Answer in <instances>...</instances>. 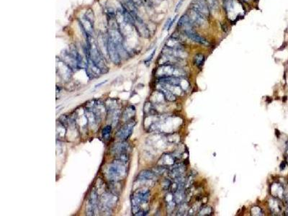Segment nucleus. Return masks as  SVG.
<instances>
[{
  "label": "nucleus",
  "mask_w": 288,
  "mask_h": 216,
  "mask_svg": "<svg viewBox=\"0 0 288 216\" xmlns=\"http://www.w3.org/2000/svg\"><path fill=\"white\" fill-rule=\"evenodd\" d=\"M127 162L117 158L109 165L107 176L109 180L117 181L124 178L127 174Z\"/></svg>",
  "instance_id": "nucleus-1"
},
{
  "label": "nucleus",
  "mask_w": 288,
  "mask_h": 216,
  "mask_svg": "<svg viewBox=\"0 0 288 216\" xmlns=\"http://www.w3.org/2000/svg\"><path fill=\"white\" fill-rule=\"evenodd\" d=\"M150 197V192L147 189H139L132 193L131 196L132 213L133 215L138 213L143 204L148 203Z\"/></svg>",
  "instance_id": "nucleus-2"
},
{
  "label": "nucleus",
  "mask_w": 288,
  "mask_h": 216,
  "mask_svg": "<svg viewBox=\"0 0 288 216\" xmlns=\"http://www.w3.org/2000/svg\"><path fill=\"white\" fill-rule=\"evenodd\" d=\"M185 72L182 68L177 67L174 64H164L157 68L156 76L159 78L176 77L182 78L184 77Z\"/></svg>",
  "instance_id": "nucleus-3"
},
{
  "label": "nucleus",
  "mask_w": 288,
  "mask_h": 216,
  "mask_svg": "<svg viewBox=\"0 0 288 216\" xmlns=\"http://www.w3.org/2000/svg\"><path fill=\"white\" fill-rule=\"evenodd\" d=\"M107 51L110 60L115 64H118L120 62V56L118 50V45L115 44L109 38L107 41Z\"/></svg>",
  "instance_id": "nucleus-4"
},
{
  "label": "nucleus",
  "mask_w": 288,
  "mask_h": 216,
  "mask_svg": "<svg viewBox=\"0 0 288 216\" xmlns=\"http://www.w3.org/2000/svg\"><path fill=\"white\" fill-rule=\"evenodd\" d=\"M135 122L133 121H129L128 123L123 125L120 130H118L117 134H116V138L121 141H125L127 139H129L131 136L132 130H133V128L135 126Z\"/></svg>",
  "instance_id": "nucleus-5"
},
{
  "label": "nucleus",
  "mask_w": 288,
  "mask_h": 216,
  "mask_svg": "<svg viewBox=\"0 0 288 216\" xmlns=\"http://www.w3.org/2000/svg\"><path fill=\"white\" fill-rule=\"evenodd\" d=\"M184 33L185 35H187L189 39L195 41V42L199 43V44L202 45H208V42L205 40L204 38L199 35L195 31H193V26L186 27L184 28Z\"/></svg>",
  "instance_id": "nucleus-6"
},
{
  "label": "nucleus",
  "mask_w": 288,
  "mask_h": 216,
  "mask_svg": "<svg viewBox=\"0 0 288 216\" xmlns=\"http://www.w3.org/2000/svg\"><path fill=\"white\" fill-rule=\"evenodd\" d=\"M187 15H188L189 19L194 25H203L205 23H206L207 17H205L202 14L199 12L197 10L191 8L189 11V14H187Z\"/></svg>",
  "instance_id": "nucleus-7"
},
{
  "label": "nucleus",
  "mask_w": 288,
  "mask_h": 216,
  "mask_svg": "<svg viewBox=\"0 0 288 216\" xmlns=\"http://www.w3.org/2000/svg\"><path fill=\"white\" fill-rule=\"evenodd\" d=\"M191 8L197 10L199 12L202 14L206 17H208L210 15L209 7L206 0H194L191 4Z\"/></svg>",
  "instance_id": "nucleus-8"
},
{
  "label": "nucleus",
  "mask_w": 288,
  "mask_h": 216,
  "mask_svg": "<svg viewBox=\"0 0 288 216\" xmlns=\"http://www.w3.org/2000/svg\"><path fill=\"white\" fill-rule=\"evenodd\" d=\"M159 82L160 84L172 85V86H180L181 87L182 78L176 77H161L159 78Z\"/></svg>",
  "instance_id": "nucleus-9"
},
{
  "label": "nucleus",
  "mask_w": 288,
  "mask_h": 216,
  "mask_svg": "<svg viewBox=\"0 0 288 216\" xmlns=\"http://www.w3.org/2000/svg\"><path fill=\"white\" fill-rule=\"evenodd\" d=\"M161 166L165 167L169 169L170 168L171 166H173L175 163H177V158H176L174 155L172 154H164L161 158Z\"/></svg>",
  "instance_id": "nucleus-10"
},
{
  "label": "nucleus",
  "mask_w": 288,
  "mask_h": 216,
  "mask_svg": "<svg viewBox=\"0 0 288 216\" xmlns=\"http://www.w3.org/2000/svg\"><path fill=\"white\" fill-rule=\"evenodd\" d=\"M102 203L103 205L102 208H107V209H111L113 205L115 203V198L114 195H112L109 193H106L103 195L102 198Z\"/></svg>",
  "instance_id": "nucleus-11"
},
{
  "label": "nucleus",
  "mask_w": 288,
  "mask_h": 216,
  "mask_svg": "<svg viewBox=\"0 0 288 216\" xmlns=\"http://www.w3.org/2000/svg\"><path fill=\"white\" fill-rule=\"evenodd\" d=\"M173 196L177 204H181L185 203V200H186V191H184V189H178L177 191L173 193Z\"/></svg>",
  "instance_id": "nucleus-12"
},
{
  "label": "nucleus",
  "mask_w": 288,
  "mask_h": 216,
  "mask_svg": "<svg viewBox=\"0 0 288 216\" xmlns=\"http://www.w3.org/2000/svg\"><path fill=\"white\" fill-rule=\"evenodd\" d=\"M165 46L171 48H174V49L183 50V47H182L181 41H180L179 38L174 36H171L170 37V39H168Z\"/></svg>",
  "instance_id": "nucleus-13"
},
{
  "label": "nucleus",
  "mask_w": 288,
  "mask_h": 216,
  "mask_svg": "<svg viewBox=\"0 0 288 216\" xmlns=\"http://www.w3.org/2000/svg\"><path fill=\"white\" fill-rule=\"evenodd\" d=\"M156 177V175L154 171H149V170H144V171L140 172V174H138V180L144 181L154 180Z\"/></svg>",
  "instance_id": "nucleus-14"
},
{
  "label": "nucleus",
  "mask_w": 288,
  "mask_h": 216,
  "mask_svg": "<svg viewBox=\"0 0 288 216\" xmlns=\"http://www.w3.org/2000/svg\"><path fill=\"white\" fill-rule=\"evenodd\" d=\"M160 92L164 95V96L166 99V100H167L168 101H170V102H174V101L177 100V97H176V95H174V94L172 92L169 90L168 89H166V87L162 84H161V92Z\"/></svg>",
  "instance_id": "nucleus-15"
},
{
  "label": "nucleus",
  "mask_w": 288,
  "mask_h": 216,
  "mask_svg": "<svg viewBox=\"0 0 288 216\" xmlns=\"http://www.w3.org/2000/svg\"><path fill=\"white\" fill-rule=\"evenodd\" d=\"M272 189L274 190H272V192L274 197H276V198H282V197H284V189H283L282 186L280 185V184H274Z\"/></svg>",
  "instance_id": "nucleus-16"
},
{
  "label": "nucleus",
  "mask_w": 288,
  "mask_h": 216,
  "mask_svg": "<svg viewBox=\"0 0 288 216\" xmlns=\"http://www.w3.org/2000/svg\"><path fill=\"white\" fill-rule=\"evenodd\" d=\"M269 207L273 213H280L282 210V205L276 198H273L269 202Z\"/></svg>",
  "instance_id": "nucleus-17"
},
{
  "label": "nucleus",
  "mask_w": 288,
  "mask_h": 216,
  "mask_svg": "<svg viewBox=\"0 0 288 216\" xmlns=\"http://www.w3.org/2000/svg\"><path fill=\"white\" fill-rule=\"evenodd\" d=\"M205 60V56L202 54H197L194 57V63L197 67H202Z\"/></svg>",
  "instance_id": "nucleus-18"
},
{
  "label": "nucleus",
  "mask_w": 288,
  "mask_h": 216,
  "mask_svg": "<svg viewBox=\"0 0 288 216\" xmlns=\"http://www.w3.org/2000/svg\"><path fill=\"white\" fill-rule=\"evenodd\" d=\"M213 213V210L211 207L210 206H205L203 208H201L200 211L198 213V215L202 216H208L212 215Z\"/></svg>",
  "instance_id": "nucleus-19"
},
{
  "label": "nucleus",
  "mask_w": 288,
  "mask_h": 216,
  "mask_svg": "<svg viewBox=\"0 0 288 216\" xmlns=\"http://www.w3.org/2000/svg\"><path fill=\"white\" fill-rule=\"evenodd\" d=\"M189 210V209L188 208V206H187V204L184 203L180 204V207L179 208V210H178V213H179V214H177V215H185V213H188Z\"/></svg>",
  "instance_id": "nucleus-20"
},
{
  "label": "nucleus",
  "mask_w": 288,
  "mask_h": 216,
  "mask_svg": "<svg viewBox=\"0 0 288 216\" xmlns=\"http://www.w3.org/2000/svg\"><path fill=\"white\" fill-rule=\"evenodd\" d=\"M135 112H136V109H135V107L133 106H130L128 108V109H126V110H125V113L123 115H124V117H126L127 119H130L133 116V115L135 114Z\"/></svg>",
  "instance_id": "nucleus-21"
},
{
  "label": "nucleus",
  "mask_w": 288,
  "mask_h": 216,
  "mask_svg": "<svg viewBox=\"0 0 288 216\" xmlns=\"http://www.w3.org/2000/svg\"><path fill=\"white\" fill-rule=\"evenodd\" d=\"M111 130L112 128L110 125H107L103 128V130H102V135H103V138L105 139H108L109 135H110Z\"/></svg>",
  "instance_id": "nucleus-22"
},
{
  "label": "nucleus",
  "mask_w": 288,
  "mask_h": 216,
  "mask_svg": "<svg viewBox=\"0 0 288 216\" xmlns=\"http://www.w3.org/2000/svg\"><path fill=\"white\" fill-rule=\"evenodd\" d=\"M208 7L212 10H216L218 8V1L217 0H206Z\"/></svg>",
  "instance_id": "nucleus-23"
},
{
  "label": "nucleus",
  "mask_w": 288,
  "mask_h": 216,
  "mask_svg": "<svg viewBox=\"0 0 288 216\" xmlns=\"http://www.w3.org/2000/svg\"><path fill=\"white\" fill-rule=\"evenodd\" d=\"M253 210H254V213H252V215H262V212L261 208H259V207H253L252 208Z\"/></svg>",
  "instance_id": "nucleus-24"
},
{
  "label": "nucleus",
  "mask_w": 288,
  "mask_h": 216,
  "mask_svg": "<svg viewBox=\"0 0 288 216\" xmlns=\"http://www.w3.org/2000/svg\"><path fill=\"white\" fill-rule=\"evenodd\" d=\"M163 187H164V189H165V190L170 189V188L171 187V184L170 180H165L163 185Z\"/></svg>",
  "instance_id": "nucleus-25"
},
{
  "label": "nucleus",
  "mask_w": 288,
  "mask_h": 216,
  "mask_svg": "<svg viewBox=\"0 0 288 216\" xmlns=\"http://www.w3.org/2000/svg\"><path fill=\"white\" fill-rule=\"evenodd\" d=\"M184 1V0H180V1L178 2V4H177V6H176V8H175V12H177L178 11H179V9L181 8V7L182 5V4H183Z\"/></svg>",
  "instance_id": "nucleus-26"
},
{
  "label": "nucleus",
  "mask_w": 288,
  "mask_h": 216,
  "mask_svg": "<svg viewBox=\"0 0 288 216\" xmlns=\"http://www.w3.org/2000/svg\"><path fill=\"white\" fill-rule=\"evenodd\" d=\"M177 17H178V16H177H177H175V17H174V19H173L172 20H171V21L170 22V25H169V26H168V27H167V31H170V29H171V27H172V25H174V22H175V21H176V20H177Z\"/></svg>",
  "instance_id": "nucleus-27"
},
{
  "label": "nucleus",
  "mask_w": 288,
  "mask_h": 216,
  "mask_svg": "<svg viewBox=\"0 0 288 216\" xmlns=\"http://www.w3.org/2000/svg\"><path fill=\"white\" fill-rule=\"evenodd\" d=\"M155 51H156V50H154V51H153V53H152V54H151V56H149V58H148V59H147V60H146V61H145V62H146V63H148V62H149V61H151V59H153V56H154V54H155Z\"/></svg>",
  "instance_id": "nucleus-28"
},
{
  "label": "nucleus",
  "mask_w": 288,
  "mask_h": 216,
  "mask_svg": "<svg viewBox=\"0 0 288 216\" xmlns=\"http://www.w3.org/2000/svg\"><path fill=\"white\" fill-rule=\"evenodd\" d=\"M285 166H286V163H285V162H282L280 164V169L281 170L284 169L285 168Z\"/></svg>",
  "instance_id": "nucleus-29"
},
{
  "label": "nucleus",
  "mask_w": 288,
  "mask_h": 216,
  "mask_svg": "<svg viewBox=\"0 0 288 216\" xmlns=\"http://www.w3.org/2000/svg\"><path fill=\"white\" fill-rule=\"evenodd\" d=\"M170 22H171V19H170V18H169V19L167 20V21H166V24H165V25H164V28H165V27H168V26H169V25H170Z\"/></svg>",
  "instance_id": "nucleus-30"
},
{
  "label": "nucleus",
  "mask_w": 288,
  "mask_h": 216,
  "mask_svg": "<svg viewBox=\"0 0 288 216\" xmlns=\"http://www.w3.org/2000/svg\"><path fill=\"white\" fill-rule=\"evenodd\" d=\"M287 154H288V148H287Z\"/></svg>",
  "instance_id": "nucleus-31"
}]
</instances>
